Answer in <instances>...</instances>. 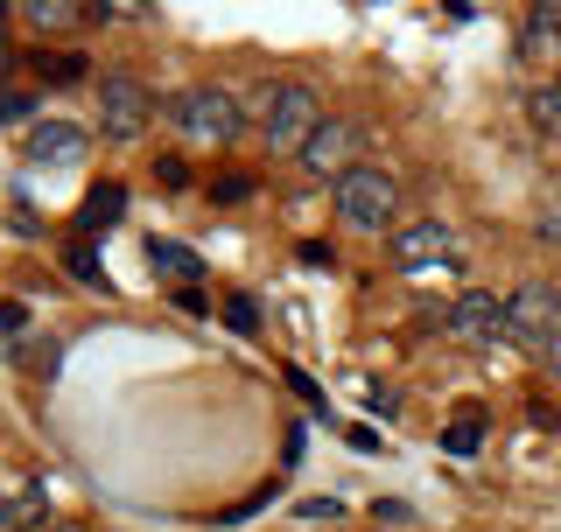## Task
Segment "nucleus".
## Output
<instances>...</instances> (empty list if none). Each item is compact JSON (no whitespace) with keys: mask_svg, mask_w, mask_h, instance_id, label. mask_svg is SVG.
Instances as JSON below:
<instances>
[{"mask_svg":"<svg viewBox=\"0 0 561 532\" xmlns=\"http://www.w3.org/2000/svg\"><path fill=\"white\" fill-rule=\"evenodd\" d=\"M49 532H92V525H70V519H64V525H49Z\"/></svg>","mask_w":561,"mask_h":532,"instance_id":"bb28decb","label":"nucleus"},{"mask_svg":"<svg viewBox=\"0 0 561 532\" xmlns=\"http://www.w3.org/2000/svg\"><path fill=\"white\" fill-rule=\"evenodd\" d=\"M540 365H548V379L561 385V336H554V344H548V350H540Z\"/></svg>","mask_w":561,"mask_h":532,"instance_id":"393cba45","label":"nucleus"},{"mask_svg":"<svg viewBox=\"0 0 561 532\" xmlns=\"http://www.w3.org/2000/svg\"><path fill=\"white\" fill-rule=\"evenodd\" d=\"M540 239H548V245H561V218H540Z\"/></svg>","mask_w":561,"mask_h":532,"instance_id":"a878e982","label":"nucleus"},{"mask_svg":"<svg viewBox=\"0 0 561 532\" xmlns=\"http://www.w3.org/2000/svg\"><path fill=\"white\" fill-rule=\"evenodd\" d=\"M449 336L456 344H491V336H505V301L491 288H463L449 301Z\"/></svg>","mask_w":561,"mask_h":532,"instance_id":"0eeeda50","label":"nucleus"},{"mask_svg":"<svg viewBox=\"0 0 561 532\" xmlns=\"http://www.w3.org/2000/svg\"><path fill=\"white\" fill-rule=\"evenodd\" d=\"M505 336L526 350H548L561 336V288L548 280H519L513 294H505Z\"/></svg>","mask_w":561,"mask_h":532,"instance_id":"7ed1b4c3","label":"nucleus"},{"mask_svg":"<svg viewBox=\"0 0 561 532\" xmlns=\"http://www.w3.org/2000/svg\"><path fill=\"white\" fill-rule=\"evenodd\" d=\"M169 127L183 140H197V148H225V140H239L245 113H239V99L225 92V84H197V92H183L169 105Z\"/></svg>","mask_w":561,"mask_h":532,"instance_id":"f03ea898","label":"nucleus"},{"mask_svg":"<svg viewBox=\"0 0 561 532\" xmlns=\"http://www.w3.org/2000/svg\"><path fill=\"white\" fill-rule=\"evenodd\" d=\"M8 525H14V532H49V525H57V519H49V484H43V476H28V484L14 490Z\"/></svg>","mask_w":561,"mask_h":532,"instance_id":"f8f14e48","label":"nucleus"},{"mask_svg":"<svg viewBox=\"0 0 561 532\" xmlns=\"http://www.w3.org/2000/svg\"><path fill=\"white\" fill-rule=\"evenodd\" d=\"M28 113H35V99L22 92V84H8V92H0V119H8V127H22Z\"/></svg>","mask_w":561,"mask_h":532,"instance_id":"412c9836","label":"nucleus"},{"mask_svg":"<svg viewBox=\"0 0 561 532\" xmlns=\"http://www.w3.org/2000/svg\"><path fill=\"white\" fill-rule=\"evenodd\" d=\"M70 274L84 280V288H113V280H105V266H99V253H92V239H70Z\"/></svg>","mask_w":561,"mask_h":532,"instance_id":"6ab92c4d","label":"nucleus"},{"mask_svg":"<svg viewBox=\"0 0 561 532\" xmlns=\"http://www.w3.org/2000/svg\"><path fill=\"white\" fill-rule=\"evenodd\" d=\"M92 8H78V0H28L22 8V22L28 28H43V35H57V28H78Z\"/></svg>","mask_w":561,"mask_h":532,"instance_id":"4468645a","label":"nucleus"},{"mask_svg":"<svg viewBox=\"0 0 561 532\" xmlns=\"http://www.w3.org/2000/svg\"><path fill=\"white\" fill-rule=\"evenodd\" d=\"M0 336H8V358L22 365L28 358V301L22 294H8V309H0Z\"/></svg>","mask_w":561,"mask_h":532,"instance_id":"a211bd4d","label":"nucleus"},{"mask_svg":"<svg viewBox=\"0 0 561 532\" xmlns=\"http://www.w3.org/2000/svg\"><path fill=\"white\" fill-rule=\"evenodd\" d=\"M449 253H456L449 224H408V232H393V266L400 274H421L428 259H449Z\"/></svg>","mask_w":561,"mask_h":532,"instance_id":"1a4fd4ad","label":"nucleus"},{"mask_svg":"<svg viewBox=\"0 0 561 532\" xmlns=\"http://www.w3.org/2000/svg\"><path fill=\"white\" fill-rule=\"evenodd\" d=\"M148 259H154V274H162V280H175L183 294L204 280V259L190 253V245H175V239H148Z\"/></svg>","mask_w":561,"mask_h":532,"instance_id":"9b49d317","label":"nucleus"},{"mask_svg":"<svg viewBox=\"0 0 561 532\" xmlns=\"http://www.w3.org/2000/svg\"><path fill=\"white\" fill-rule=\"evenodd\" d=\"M526 119H534V134L561 140V84H534L526 92Z\"/></svg>","mask_w":561,"mask_h":532,"instance_id":"2eb2a0df","label":"nucleus"},{"mask_svg":"<svg viewBox=\"0 0 561 532\" xmlns=\"http://www.w3.org/2000/svg\"><path fill=\"white\" fill-rule=\"evenodd\" d=\"M484 428H491V420L470 406V414H456L449 428H443V449H449V455H478V449H484Z\"/></svg>","mask_w":561,"mask_h":532,"instance_id":"f3484780","label":"nucleus"},{"mask_svg":"<svg viewBox=\"0 0 561 532\" xmlns=\"http://www.w3.org/2000/svg\"><path fill=\"white\" fill-rule=\"evenodd\" d=\"M154 183H162V189H183L190 183V162H183V154H162V162H154Z\"/></svg>","mask_w":561,"mask_h":532,"instance_id":"4be33fe9","label":"nucleus"},{"mask_svg":"<svg viewBox=\"0 0 561 532\" xmlns=\"http://www.w3.org/2000/svg\"><path fill=\"white\" fill-rule=\"evenodd\" d=\"M35 232H43V224H35V210L14 204V239H35Z\"/></svg>","mask_w":561,"mask_h":532,"instance_id":"b1692460","label":"nucleus"},{"mask_svg":"<svg viewBox=\"0 0 561 532\" xmlns=\"http://www.w3.org/2000/svg\"><path fill=\"white\" fill-rule=\"evenodd\" d=\"M302 169H309V175H323V183H344V175L358 169V127L330 113L323 127H316V140L302 148Z\"/></svg>","mask_w":561,"mask_h":532,"instance_id":"423d86ee","label":"nucleus"},{"mask_svg":"<svg viewBox=\"0 0 561 532\" xmlns=\"http://www.w3.org/2000/svg\"><path fill=\"white\" fill-rule=\"evenodd\" d=\"M28 63H35V78H49V84H78L84 78L78 49H28Z\"/></svg>","mask_w":561,"mask_h":532,"instance_id":"dca6fc26","label":"nucleus"},{"mask_svg":"<svg viewBox=\"0 0 561 532\" xmlns=\"http://www.w3.org/2000/svg\"><path fill=\"white\" fill-rule=\"evenodd\" d=\"M519 49H526L534 63H561V0H540V8L526 14Z\"/></svg>","mask_w":561,"mask_h":532,"instance_id":"9d476101","label":"nucleus"},{"mask_svg":"<svg viewBox=\"0 0 561 532\" xmlns=\"http://www.w3.org/2000/svg\"><path fill=\"white\" fill-rule=\"evenodd\" d=\"M119 210H127V189H119V183H92V197H84V210H78V232H84V239L113 232Z\"/></svg>","mask_w":561,"mask_h":532,"instance_id":"ddd939ff","label":"nucleus"},{"mask_svg":"<svg viewBox=\"0 0 561 532\" xmlns=\"http://www.w3.org/2000/svg\"><path fill=\"white\" fill-rule=\"evenodd\" d=\"M393 210H400V189H393L386 169H351L337 183V218L351 224V232H386Z\"/></svg>","mask_w":561,"mask_h":532,"instance_id":"20e7f679","label":"nucleus"},{"mask_svg":"<svg viewBox=\"0 0 561 532\" xmlns=\"http://www.w3.org/2000/svg\"><path fill=\"white\" fill-rule=\"evenodd\" d=\"M323 99L309 92V84H267L260 92V134H267L274 154H295L302 162V148L316 140V127H323Z\"/></svg>","mask_w":561,"mask_h":532,"instance_id":"f257e3e1","label":"nucleus"},{"mask_svg":"<svg viewBox=\"0 0 561 532\" xmlns=\"http://www.w3.org/2000/svg\"><path fill=\"white\" fill-rule=\"evenodd\" d=\"M225 323H232L239 336H253L260 329V301L253 294H232V301H225Z\"/></svg>","mask_w":561,"mask_h":532,"instance_id":"aec40b11","label":"nucleus"},{"mask_svg":"<svg viewBox=\"0 0 561 532\" xmlns=\"http://www.w3.org/2000/svg\"><path fill=\"white\" fill-rule=\"evenodd\" d=\"M373 519H379V532H393V525H414V511L400 505V498H379V505H373Z\"/></svg>","mask_w":561,"mask_h":532,"instance_id":"5701e85b","label":"nucleus"},{"mask_svg":"<svg viewBox=\"0 0 561 532\" xmlns=\"http://www.w3.org/2000/svg\"><path fill=\"white\" fill-rule=\"evenodd\" d=\"M84 148H92V134H84V127H70V119H35V127H28V140H22V154H28V162L35 169H78L84 162Z\"/></svg>","mask_w":561,"mask_h":532,"instance_id":"6e6552de","label":"nucleus"},{"mask_svg":"<svg viewBox=\"0 0 561 532\" xmlns=\"http://www.w3.org/2000/svg\"><path fill=\"white\" fill-rule=\"evenodd\" d=\"M148 119H154V99H148L140 78H127V70L99 78V127H105V140H134Z\"/></svg>","mask_w":561,"mask_h":532,"instance_id":"39448f33","label":"nucleus"}]
</instances>
